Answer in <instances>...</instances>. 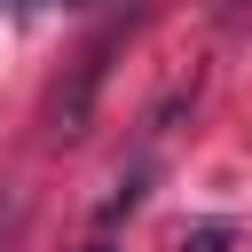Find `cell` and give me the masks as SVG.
Returning <instances> with one entry per match:
<instances>
[{
  "label": "cell",
  "mask_w": 252,
  "mask_h": 252,
  "mask_svg": "<svg viewBox=\"0 0 252 252\" xmlns=\"http://www.w3.org/2000/svg\"><path fill=\"white\" fill-rule=\"evenodd\" d=\"M181 252H228V220H205L197 236H181Z\"/></svg>",
  "instance_id": "cell-1"
}]
</instances>
